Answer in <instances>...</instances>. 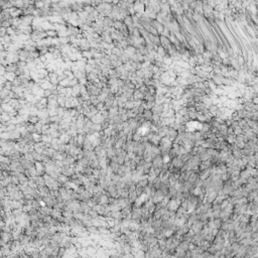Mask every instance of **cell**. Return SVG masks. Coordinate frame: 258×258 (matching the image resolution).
<instances>
[{"label": "cell", "mask_w": 258, "mask_h": 258, "mask_svg": "<svg viewBox=\"0 0 258 258\" xmlns=\"http://www.w3.org/2000/svg\"><path fill=\"white\" fill-rule=\"evenodd\" d=\"M99 204L101 205H103V206H105V205H107V204H109V198L106 196V195H101L99 198V202H98Z\"/></svg>", "instance_id": "obj_1"}, {"label": "cell", "mask_w": 258, "mask_h": 258, "mask_svg": "<svg viewBox=\"0 0 258 258\" xmlns=\"http://www.w3.org/2000/svg\"><path fill=\"white\" fill-rule=\"evenodd\" d=\"M143 98V94L140 90H134L133 91V100H141Z\"/></svg>", "instance_id": "obj_2"}, {"label": "cell", "mask_w": 258, "mask_h": 258, "mask_svg": "<svg viewBox=\"0 0 258 258\" xmlns=\"http://www.w3.org/2000/svg\"><path fill=\"white\" fill-rule=\"evenodd\" d=\"M116 155V148H112V147H110V148H107V156L108 157H110V158H112L113 156H115Z\"/></svg>", "instance_id": "obj_3"}, {"label": "cell", "mask_w": 258, "mask_h": 258, "mask_svg": "<svg viewBox=\"0 0 258 258\" xmlns=\"http://www.w3.org/2000/svg\"><path fill=\"white\" fill-rule=\"evenodd\" d=\"M31 135H32V140L34 141V143H38V142H40V141H41V135H40V133L34 132V133H32Z\"/></svg>", "instance_id": "obj_4"}, {"label": "cell", "mask_w": 258, "mask_h": 258, "mask_svg": "<svg viewBox=\"0 0 258 258\" xmlns=\"http://www.w3.org/2000/svg\"><path fill=\"white\" fill-rule=\"evenodd\" d=\"M46 34L48 38H56L58 35V31H55V30H46Z\"/></svg>", "instance_id": "obj_5"}, {"label": "cell", "mask_w": 258, "mask_h": 258, "mask_svg": "<svg viewBox=\"0 0 258 258\" xmlns=\"http://www.w3.org/2000/svg\"><path fill=\"white\" fill-rule=\"evenodd\" d=\"M123 251L126 252V253H129L131 251V246H129V243H126L124 246H123Z\"/></svg>", "instance_id": "obj_6"}]
</instances>
